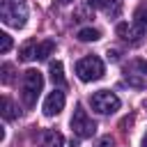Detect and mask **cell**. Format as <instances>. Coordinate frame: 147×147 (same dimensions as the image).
I'll list each match as a JSON object with an SVG mask.
<instances>
[{"instance_id":"1","label":"cell","mask_w":147,"mask_h":147,"mask_svg":"<svg viewBox=\"0 0 147 147\" xmlns=\"http://www.w3.org/2000/svg\"><path fill=\"white\" fill-rule=\"evenodd\" d=\"M0 18L9 28H23L28 23V2L25 0H0Z\"/></svg>"},{"instance_id":"2","label":"cell","mask_w":147,"mask_h":147,"mask_svg":"<svg viewBox=\"0 0 147 147\" xmlns=\"http://www.w3.org/2000/svg\"><path fill=\"white\" fill-rule=\"evenodd\" d=\"M41 87H44V76H41V71L28 69V71L23 74V87H21V96H23V103H25L28 108H32V106L37 103V96H39Z\"/></svg>"},{"instance_id":"3","label":"cell","mask_w":147,"mask_h":147,"mask_svg":"<svg viewBox=\"0 0 147 147\" xmlns=\"http://www.w3.org/2000/svg\"><path fill=\"white\" fill-rule=\"evenodd\" d=\"M76 74L83 83H92V80H99L103 76V62L96 57V55H87L83 60L76 62Z\"/></svg>"},{"instance_id":"4","label":"cell","mask_w":147,"mask_h":147,"mask_svg":"<svg viewBox=\"0 0 147 147\" xmlns=\"http://www.w3.org/2000/svg\"><path fill=\"white\" fill-rule=\"evenodd\" d=\"M90 106L99 115H110V113H115L119 108V96L108 92V90H99V92H94L90 96Z\"/></svg>"},{"instance_id":"5","label":"cell","mask_w":147,"mask_h":147,"mask_svg":"<svg viewBox=\"0 0 147 147\" xmlns=\"http://www.w3.org/2000/svg\"><path fill=\"white\" fill-rule=\"evenodd\" d=\"M71 129H74V133L78 138H92L96 133V122L90 119V115H87V110L83 106H76L74 117H71Z\"/></svg>"},{"instance_id":"6","label":"cell","mask_w":147,"mask_h":147,"mask_svg":"<svg viewBox=\"0 0 147 147\" xmlns=\"http://www.w3.org/2000/svg\"><path fill=\"white\" fill-rule=\"evenodd\" d=\"M124 80L138 90L147 87V62L145 60H131L124 67Z\"/></svg>"},{"instance_id":"7","label":"cell","mask_w":147,"mask_h":147,"mask_svg":"<svg viewBox=\"0 0 147 147\" xmlns=\"http://www.w3.org/2000/svg\"><path fill=\"white\" fill-rule=\"evenodd\" d=\"M115 32H117L126 44H131V46L142 44V37H145V28L138 25L136 21H133V23H119V25L115 28Z\"/></svg>"},{"instance_id":"8","label":"cell","mask_w":147,"mask_h":147,"mask_svg":"<svg viewBox=\"0 0 147 147\" xmlns=\"http://www.w3.org/2000/svg\"><path fill=\"white\" fill-rule=\"evenodd\" d=\"M64 92H60V90H53L48 96H46V101H44V115L46 117H55L62 108H64Z\"/></svg>"},{"instance_id":"9","label":"cell","mask_w":147,"mask_h":147,"mask_svg":"<svg viewBox=\"0 0 147 147\" xmlns=\"http://www.w3.org/2000/svg\"><path fill=\"white\" fill-rule=\"evenodd\" d=\"M64 138L60 131H44L41 133V147H62Z\"/></svg>"},{"instance_id":"10","label":"cell","mask_w":147,"mask_h":147,"mask_svg":"<svg viewBox=\"0 0 147 147\" xmlns=\"http://www.w3.org/2000/svg\"><path fill=\"white\" fill-rule=\"evenodd\" d=\"M18 55H21V60H23V62H30V60H34V57H37V41H34V39L25 41V44L21 46Z\"/></svg>"},{"instance_id":"11","label":"cell","mask_w":147,"mask_h":147,"mask_svg":"<svg viewBox=\"0 0 147 147\" xmlns=\"http://www.w3.org/2000/svg\"><path fill=\"white\" fill-rule=\"evenodd\" d=\"M2 117L5 119H16L18 117V108L9 96H2Z\"/></svg>"},{"instance_id":"12","label":"cell","mask_w":147,"mask_h":147,"mask_svg":"<svg viewBox=\"0 0 147 147\" xmlns=\"http://www.w3.org/2000/svg\"><path fill=\"white\" fill-rule=\"evenodd\" d=\"M53 51H55V41H51V39L37 44V60H46L48 55H53Z\"/></svg>"},{"instance_id":"13","label":"cell","mask_w":147,"mask_h":147,"mask_svg":"<svg viewBox=\"0 0 147 147\" xmlns=\"http://www.w3.org/2000/svg\"><path fill=\"white\" fill-rule=\"evenodd\" d=\"M76 37H78L80 41H96V39H101V32H99L96 28H80Z\"/></svg>"},{"instance_id":"14","label":"cell","mask_w":147,"mask_h":147,"mask_svg":"<svg viewBox=\"0 0 147 147\" xmlns=\"http://www.w3.org/2000/svg\"><path fill=\"white\" fill-rule=\"evenodd\" d=\"M51 80L55 85H62L64 83V69H62V62H51Z\"/></svg>"},{"instance_id":"15","label":"cell","mask_w":147,"mask_h":147,"mask_svg":"<svg viewBox=\"0 0 147 147\" xmlns=\"http://www.w3.org/2000/svg\"><path fill=\"white\" fill-rule=\"evenodd\" d=\"M0 71H2V76H0V78H2V83H5V85H9V83L14 80V67H11V64H2V69H0Z\"/></svg>"},{"instance_id":"16","label":"cell","mask_w":147,"mask_h":147,"mask_svg":"<svg viewBox=\"0 0 147 147\" xmlns=\"http://www.w3.org/2000/svg\"><path fill=\"white\" fill-rule=\"evenodd\" d=\"M133 18H136V23H138V25H142V28L147 30V7H140V9H136Z\"/></svg>"},{"instance_id":"17","label":"cell","mask_w":147,"mask_h":147,"mask_svg":"<svg viewBox=\"0 0 147 147\" xmlns=\"http://www.w3.org/2000/svg\"><path fill=\"white\" fill-rule=\"evenodd\" d=\"M11 48V37L7 32H0V53H7Z\"/></svg>"},{"instance_id":"18","label":"cell","mask_w":147,"mask_h":147,"mask_svg":"<svg viewBox=\"0 0 147 147\" xmlns=\"http://www.w3.org/2000/svg\"><path fill=\"white\" fill-rule=\"evenodd\" d=\"M96 147H113V138H110V136H103V138L96 142Z\"/></svg>"},{"instance_id":"19","label":"cell","mask_w":147,"mask_h":147,"mask_svg":"<svg viewBox=\"0 0 147 147\" xmlns=\"http://www.w3.org/2000/svg\"><path fill=\"white\" fill-rule=\"evenodd\" d=\"M87 7H108V0H87Z\"/></svg>"},{"instance_id":"20","label":"cell","mask_w":147,"mask_h":147,"mask_svg":"<svg viewBox=\"0 0 147 147\" xmlns=\"http://www.w3.org/2000/svg\"><path fill=\"white\" fill-rule=\"evenodd\" d=\"M131 124H133V115H129V117H124V119H122V122H119V126H122V129H124V131H126V129H129V126H131Z\"/></svg>"},{"instance_id":"21","label":"cell","mask_w":147,"mask_h":147,"mask_svg":"<svg viewBox=\"0 0 147 147\" xmlns=\"http://www.w3.org/2000/svg\"><path fill=\"white\" fill-rule=\"evenodd\" d=\"M108 60H110V62H117V60H119V53H117V51H108Z\"/></svg>"},{"instance_id":"22","label":"cell","mask_w":147,"mask_h":147,"mask_svg":"<svg viewBox=\"0 0 147 147\" xmlns=\"http://www.w3.org/2000/svg\"><path fill=\"white\" fill-rule=\"evenodd\" d=\"M140 147H147V136L142 138V142H140Z\"/></svg>"},{"instance_id":"23","label":"cell","mask_w":147,"mask_h":147,"mask_svg":"<svg viewBox=\"0 0 147 147\" xmlns=\"http://www.w3.org/2000/svg\"><path fill=\"white\" fill-rule=\"evenodd\" d=\"M60 5H69V2H74V0H57Z\"/></svg>"}]
</instances>
